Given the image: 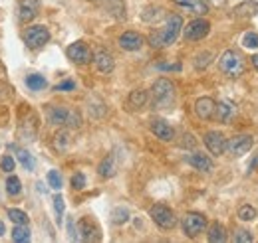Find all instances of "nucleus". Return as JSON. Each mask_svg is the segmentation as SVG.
<instances>
[{
  "instance_id": "nucleus-14",
  "label": "nucleus",
  "mask_w": 258,
  "mask_h": 243,
  "mask_svg": "<svg viewBox=\"0 0 258 243\" xmlns=\"http://www.w3.org/2000/svg\"><path fill=\"white\" fill-rule=\"evenodd\" d=\"M94 65L99 73H111L113 67H115V61H113V56L107 52V50H96L94 52Z\"/></svg>"
},
{
  "instance_id": "nucleus-30",
  "label": "nucleus",
  "mask_w": 258,
  "mask_h": 243,
  "mask_svg": "<svg viewBox=\"0 0 258 243\" xmlns=\"http://www.w3.org/2000/svg\"><path fill=\"white\" fill-rule=\"evenodd\" d=\"M6 192H8L10 196H18V194L22 192V184H20V180H18L16 176H10V178L6 180Z\"/></svg>"
},
{
  "instance_id": "nucleus-42",
  "label": "nucleus",
  "mask_w": 258,
  "mask_h": 243,
  "mask_svg": "<svg viewBox=\"0 0 258 243\" xmlns=\"http://www.w3.org/2000/svg\"><path fill=\"white\" fill-rule=\"evenodd\" d=\"M159 69H165V71H179V69H181V63H173V65H171V63H161Z\"/></svg>"
},
{
  "instance_id": "nucleus-23",
  "label": "nucleus",
  "mask_w": 258,
  "mask_h": 243,
  "mask_svg": "<svg viewBox=\"0 0 258 243\" xmlns=\"http://www.w3.org/2000/svg\"><path fill=\"white\" fill-rule=\"evenodd\" d=\"M145 103H147V91L145 89H135V91L129 93L127 105L131 109H141V107H145Z\"/></svg>"
},
{
  "instance_id": "nucleus-15",
  "label": "nucleus",
  "mask_w": 258,
  "mask_h": 243,
  "mask_svg": "<svg viewBox=\"0 0 258 243\" xmlns=\"http://www.w3.org/2000/svg\"><path fill=\"white\" fill-rule=\"evenodd\" d=\"M143 36L137 34V32H123L119 36V48L125 50V52H137L141 46H143Z\"/></svg>"
},
{
  "instance_id": "nucleus-27",
  "label": "nucleus",
  "mask_w": 258,
  "mask_h": 243,
  "mask_svg": "<svg viewBox=\"0 0 258 243\" xmlns=\"http://www.w3.org/2000/svg\"><path fill=\"white\" fill-rule=\"evenodd\" d=\"M26 85L32 89V91H42L46 87V77L40 75V73H32L26 77Z\"/></svg>"
},
{
  "instance_id": "nucleus-38",
  "label": "nucleus",
  "mask_w": 258,
  "mask_h": 243,
  "mask_svg": "<svg viewBox=\"0 0 258 243\" xmlns=\"http://www.w3.org/2000/svg\"><path fill=\"white\" fill-rule=\"evenodd\" d=\"M234 241H236V243H250V241H254V237H252L248 231L240 229V231H236V235H234Z\"/></svg>"
},
{
  "instance_id": "nucleus-2",
  "label": "nucleus",
  "mask_w": 258,
  "mask_h": 243,
  "mask_svg": "<svg viewBox=\"0 0 258 243\" xmlns=\"http://www.w3.org/2000/svg\"><path fill=\"white\" fill-rule=\"evenodd\" d=\"M46 119L52 127H64V129H80L82 127V115L76 109H70L64 105H48Z\"/></svg>"
},
{
  "instance_id": "nucleus-7",
  "label": "nucleus",
  "mask_w": 258,
  "mask_h": 243,
  "mask_svg": "<svg viewBox=\"0 0 258 243\" xmlns=\"http://www.w3.org/2000/svg\"><path fill=\"white\" fill-rule=\"evenodd\" d=\"M207 227V217L203 213L189 212L183 217V231L187 237H197L199 233H203Z\"/></svg>"
},
{
  "instance_id": "nucleus-22",
  "label": "nucleus",
  "mask_w": 258,
  "mask_h": 243,
  "mask_svg": "<svg viewBox=\"0 0 258 243\" xmlns=\"http://www.w3.org/2000/svg\"><path fill=\"white\" fill-rule=\"evenodd\" d=\"M103 8L111 16H115V18H123L125 16V4H123V0H103Z\"/></svg>"
},
{
  "instance_id": "nucleus-19",
  "label": "nucleus",
  "mask_w": 258,
  "mask_h": 243,
  "mask_svg": "<svg viewBox=\"0 0 258 243\" xmlns=\"http://www.w3.org/2000/svg\"><path fill=\"white\" fill-rule=\"evenodd\" d=\"M187 162L197 168V170H201V172H211L215 166H213V160L207 156V154H201V152H191L189 156H187Z\"/></svg>"
},
{
  "instance_id": "nucleus-24",
  "label": "nucleus",
  "mask_w": 258,
  "mask_h": 243,
  "mask_svg": "<svg viewBox=\"0 0 258 243\" xmlns=\"http://www.w3.org/2000/svg\"><path fill=\"white\" fill-rule=\"evenodd\" d=\"M70 145H72V137H70V131H60V133H56V137H54V149L58 152H66L70 149Z\"/></svg>"
},
{
  "instance_id": "nucleus-18",
  "label": "nucleus",
  "mask_w": 258,
  "mask_h": 243,
  "mask_svg": "<svg viewBox=\"0 0 258 243\" xmlns=\"http://www.w3.org/2000/svg\"><path fill=\"white\" fill-rule=\"evenodd\" d=\"M151 133H153L157 139L165 141V143H169V141L175 139V129H173L167 121H163V119L151 121Z\"/></svg>"
},
{
  "instance_id": "nucleus-25",
  "label": "nucleus",
  "mask_w": 258,
  "mask_h": 243,
  "mask_svg": "<svg viewBox=\"0 0 258 243\" xmlns=\"http://www.w3.org/2000/svg\"><path fill=\"white\" fill-rule=\"evenodd\" d=\"M209 241H211V243H223V241H226L225 225H221L219 221H215V223L209 227Z\"/></svg>"
},
{
  "instance_id": "nucleus-41",
  "label": "nucleus",
  "mask_w": 258,
  "mask_h": 243,
  "mask_svg": "<svg viewBox=\"0 0 258 243\" xmlns=\"http://www.w3.org/2000/svg\"><path fill=\"white\" fill-rule=\"evenodd\" d=\"M74 89H76V83L70 81V79H66V81L56 85V91H74Z\"/></svg>"
},
{
  "instance_id": "nucleus-45",
  "label": "nucleus",
  "mask_w": 258,
  "mask_h": 243,
  "mask_svg": "<svg viewBox=\"0 0 258 243\" xmlns=\"http://www.w3.org/2000/svg\"><path fill=\"white\" fill-rule=\"evenodd\" d=\"M213 2H219V0H213Z\"/></svg>"
},
{
  "instance_id": "nucleus-33",
  "label": "nucleus",
  "mask_w": 258,
  "mask_h": 243,
  "mask_svg": "<svg viewBox=\"0 0 258 243\" xmlns=\"http://www.w3.org/2000/svg\"><path fill=\"white\" fill-rule=\"evenodd\" d=\"M48 184H50L52 190H60L62 188V176H60L58 170H50L48 172Z\"/></svg>"
},
{
  "instance_id": "nucleus-3",
  "label": "nucleus",
  "mask_w": 258,
  "mask_h": 243,
  "mask_svg": "<svg viewBox=\"0 0 258 243\" xmlns=\"http://www.w3.org/2000/svg\"><path fill=\"white\" fill-rule=\"evenodd\" d=\"M175 103V85L167 79V77H159L153 87H151V105L153 109H171Z\"/></svg>"
},
{
  "instance_id": "nucleus-21",
  "label": "nucleus",
  "mask_w": 258,
  "mask_h": 243,
  "mask_svg": "<svg viewBox=\"0 0 258 243\" xmlns=\"http://www.w3.org/2000/svg\"><path fill=\"white\" fill-rule=\"evenodd\" d=\"M232 115H234V105H232V103H228V101H221V103L217 105L215 117H217V121L219 123L228 125L230 119H232Z\"/></svg>"
},
{
  "instance_id": "nucleus-20",
  "label": "nucleus",
  "mask_w": 258,
  "mask_h": 243,
  "mask_svg": "<svg viewBox=\"0 0 258 243\" xmlns=\"http://www.w3.org/2000/svg\"><path fill=\"white\" fill-rule=\"evenodd\" d=\"M173 2L179 4L181 8H185V10L197 14V16H205L209 12V6H207L205 0H173Z\"/></svg>"
},
{
  "instance_id": "nucleus-8",
  "label": "nucleus",
  "mask_w": 258,
  "mask_h": 243,
  "mask_svg": "<svg viewBox=\"0 0 258 243\" xmlns=\"http://www.w3.org/2000/svg\"><path fill=\"white\" fill-rule=\"evenodd\" d=\"M66 54H68L70 60L74 63H78V65H86V63H90L94 60V54H92V50H90V46L86 42H74L66 50Z\"/></svg>"
},
{
  "instance_id": "nucleus-39",
  "label": "nucleus",
  "mask_w": 258,
  "mask_h": 243,
  "mask_svg": "<svg viewBox=\"0 0 258 243\" xmlns=\"http://www.w3.org/2000/svg\"><path fill=\"white\" fill-rule=\"evenodd\" d=\"M0 168H2L4 172H12V170H14V158L6 154V156L0 160Z\"/></svg>"
},
{
  "instance_id": "nucleus-13",
  "label": "nucleus",
  "mask_w": 258,
  "mask_h": 243,
  "mask_svg": "<svg viewBox=\"0 0 258 243\" xmlns=\"http://www.w3.org/2000/svg\"><path fill=\"white\" fill-rule=\"evenodd\" d=\"M215 111H217V103H215L211 97H201V99H197V103H195V113H197L199 119L209 121V119L215 117Z\"/></svg>"
},
{
  "instance_id": "nucleus-31",
  "label": "nucleus",
  "mask_w": 258,
  "mask_h": 243,
  "mask_svg": "<svg viewBox=\"0 0 258 243\" xmlns=\"http://www.w3.org/2000/svg\"><path fill=\"white\" fill-rule=\"evenodd\" d=\"M238 217H240L242 221H252V219L256 217V210H254L252 206H248V204H246V206H240V208H238Z\"/></svg>"
},
{
  "instance_id": "nucleus-11",
  "label": "nucleus",
  "mask_w": 258,
  "mask_h": 243,
  "mask_svg": "<svg viewBox=\"0 0 258 243\" xmlns=\"http://www.w3.org/2000/svg\"><path fill=\"white\" fill-rule=\"evenodd\" d=\"M209 32H211V24H209L207 20H203V18H197V20L187 24V28H185V38H187L189 42H199V40H203Z\"/></svg>"
},
{
  "instance_id": "nucleus-28",
  "label": "nucleus",
  "mask_w": 258,
  "mask_h": 243,
  "mask_svg": "<svg viewBox=\"0 0 258 243\" xmlns=\"http://www.w3.org/2000/svg\"><path fill=\"white\" fill-rule=\"evenodd\" d=\"M129 217V210L127 208H115L113 212H111V221L113 223H117V225H121V223H125Z\"/></svg>"
},
{
  "instance_id": "nucleus-29",
  "label": "nucleus",
  "mask_w": 258,
  "mask_h": 243,
  "mask_svg": "<svg viewBox=\"0 0 258 243\" xmlns=\"http://www.w3.org/2000/svg\"><path fill=\"white\" fill-rule=\"evenodd\" d=\"M18 160L26 170H34V166H36V160L28 151H18Z\"/></svg>"
},
{
  "instance_id": "nucleus-9",
  "label": "nucleus",
  "mask_w": 258,
  "mask_h": 243,
  "mask_svg": "<svg viewBox=\"0 0 258 243\" xmlns=\"http://www.w3.org/2000/svg\"><path fill=\"white\" fill-rule=\"evenodd\" d=\"M48 40H50V32L46 26H30L24 32V42L30 50L42 48L44 44H48Z\"/></svg>"
},
{
  "instance_id": "nucleus-36",
  "label": "nucleus",
  "mask_w": 258,
  "mask_h": 243,
  "mask_svg": "<svg viewBox=\"0 0 258 243\" xmlns=\"http://www.w3.org/2000/svg\"><path fill=\"white\" fill-rule=\"evenodd\" d=\"M54 208H56V221L58 223H62V215H64V198L58 194V196H54Z\"/></svg>"
},
{
  "instance_id": "nucleus-34",
  "label": "nucleus",
  "mask_w": 258,
  "mask_h": 243,
  "mask_svg": "<svg viewBox=\"0 0 258 243\" xmlns=\"http://www.w3.org/2000/svg\"><path fill=\"white\" fill-rule=\"evenodd\" d=\"M211 58H213L211 52H203V54H199V56L195 58V67H197V69H205V67L211 63Z\"/></svg>"
},
{
  "instance_id": "nucleus-35",
  "label": "nucleus",
  "mask_w": 258,
  "mask_h": 243,
  "mask_svg": "<svg viewBox=\"0 0 258 243\" xmlns=\"http://www.w3.org/2000/svg\"><path fill=\"white\" fill-rule=\"evenodd\" d=\"M242 46H244V48H248V50H256L258 48V34L248 32V34L242 38Z\"/></svg>"
},
{
  "instance_id": "nucleus-44",
  "label": "nucleus",
  "mask_w": 258,
  "mask_h": 243,
  "mask_svg": "<svg viewBox=\"0 0 258 243\" xmlns=\"http://www.w3.org/2000/svg\"><path fill=\"white\" fill-rule=\"evenodd\" d=\"M4 231H6V229H4V223L0 221V235H4Z\"/></svg>"
},
{
  "instance_id": "nucleus-17",
  "label": "nucleus",
  "mask_w": 258,
  "mask_h": 243,
  "mask_svg": "<svg viewBox=\"0 0 258 243\" xmlns=\"http://www.w3.org/2000/svg\"><path fill=\"white\" fill-rule=\"evenodd\" d=\"M97 174H99L101 178H113V176L117 174V156H115V152H109V154L99 162Z\"/></svg>"
},
{
  "instance_id": "nucleus-5",
  "label": "nucleus",
  "mask_w": 258,
  "mask_h": 243,
  "mask_svg": "<svg viewBox=\"0 0 258 243\" xmlns=\"http://www.w3.org/2000/svg\"><path fill=\"white\" fill-rule=\"evenodd\" d=\"M149 215H151V219H153L161 229H173V227L177 225L175 212H173L171 208L163 206V204H155V206H151Z\"/></svg>"
},
{
  "instance_id": "nucleus-10",
  "label": "nucleus",
  "mask_w": 258,
  "mask_h": 243,
  "mask_svg": "<svg viewBox=\"0 0 258 243\" xmlns=\"http://www.w3.org/2000/svg\"><path fill=\"white\" fill-rule=\"evenodd\" d=\"M252 145H254V139L250 135H234L230 141H226V151L232 156H242L252 149Z\"/></svg>"
},
{
  "instance_id": "nucleus-16",
  "label": "nucleus",
  "mask_w": 258,
  "mask_h": 243,
  "mask_svg": "<svg viewBox=\"0 0 258 243\" xmlns=\"http://www.w3.org/2000/svg\"><path fill=\"white\" fill-rule=\"evenodd\" d=\"M38 10H40V2L38 0H22L18 4V18L20 22H32L34 18L38 16Z\"/></svg>"
},
{
  "instance_id": "nucleus-26",
  "label": "nucleus",
  "mask_w": 258,
  "mask_h": 243,
  "mask_svg": "<svg viewBox=\"0 0 258 243\" xmlns=\"http://www.w3.org/2000/svg\"><path fill=\"white\" fill-rule=\"evenodd\" d=\"M12 241H16V243L30 241V229H28V223H16V227L12 229Z\"/></svg>"
},
{
  "instance_id": "nucleus-32",
  "label": "nucleus",
  "mask_w": 258,
  "mask_h": 243,
  "mask_svg": "<svg viewBox=\"0 0 258 243\" xmlns=\"http://www.w3.org/2000/svg\"><path fill=\"white\" fill-rule=\"evenodd\" d=\"M8 217H10L14 223H28V213L22 212V210H16V208L8 210Z\"/></svg>"
},
{
  "instance_id": "nucleus-6",
  "label": "nucleus",
  "mask_w": 258,
  "mask_h": 243,
  "mask_svg": "<svg viewBox=\"0 0 258 243\" xmlns=\"http://www.w3.org/2000/svg\"><path fill=\"white\" fill-rule=\"evenodd\" d=\"M101 239V229L92 217H82L78 221V241H99Z\"/></svg>"
},
{
  "instance_id": "nucleus-1",
  "label": "nucleus",
  "mask_w": 258,
  "mask_h": 243,
  "mask_svg": "<svg viewBox=\"0 0 258 243\" xmlns=\"http://www.w3.org/2000/svg\"><path fill=\"white\" fill-rule=\"evenodd\" d=\"M181 28H183V18L179 14H171V16H167L165 24L159 30H153L149 34V44L153 48H167V46L175 44L177 36L181 34Z\"/></svg>"
},
{
  "instance_id": "nucleus-40",
  "label": "nucleus",
  "mask_w": 258,
  "mask_h": 243,
  "mask_svg": "<svg viewBox=\"0 0 258 243\" xmlns=\"http://www.w3.org/2000/svg\"><path fill=\"white\" fill-rule=\"evenodd\" d=\"M68 235H70V239L78 241V225L74 223V219H72V217L68 219Z\"/></svg>"
},
{
  "instance_id": "nucleus-37",
  "label": "nucleus",
  "mask_w": 258,
  "mask_h": 243,
  "mask_svg": "<svg viewBox=\"0 0 258 243\" xmlns=\"http://www.w3.org/2000/svg\"><path fill=\"white\" fill-rule=\"evenodd\" d=\"M72 188L74 190H84L86 188V176L82 172H78V174L72 176Z\"/></svg>"
},
{
  "instance_id": "nucleus-4",
  "label": "nucleus",
  "mask_w": 258,
  "mask_h": 243,
  "mask_svg": "<svg viewBox=\"0 0 258 243\" xmlns=\"http://www.w3.org/2000/svg\"><path fill=\"white\" fill-rule=\"evenodd\" d=\"M219 69L225 73L226 77H240L244 73V60L238 52L226 50L225 54L219 58Z\"/></svg>"
},
{
  "instance_id": "nucleus-12",
  "label": "nucleus",
  "mask_w": 258,
  "mask_h": 243,
  "mask_svg": "<svg viewBox=\"0 0 258 243\" xmlns=\"http://www.w3.org/2000/svg\"><path fill=\"white\" fill-rule=\"evenodd\" d=\"M205 147L209 149V152H213L215 156H221L226 151V139L223 133L219 131H209L205 135Z\"/></svg>"
},
{
  "instance_id": "nucleus-43",
  "label": "nucleus",
  "mask_w": 258,
  "mask_h": 243,
  "mask_svg": "<svg viewBox=\"0 0 258 243\" xmlns=\"http://www.w3.org/2000/svg\"><path fill=\"white\" fill-rule=\"evenodd\" d=\"M250 60H252V65H254V67L258 69V54H256V56H252Z\"/></svg>"
}]
</instances>
